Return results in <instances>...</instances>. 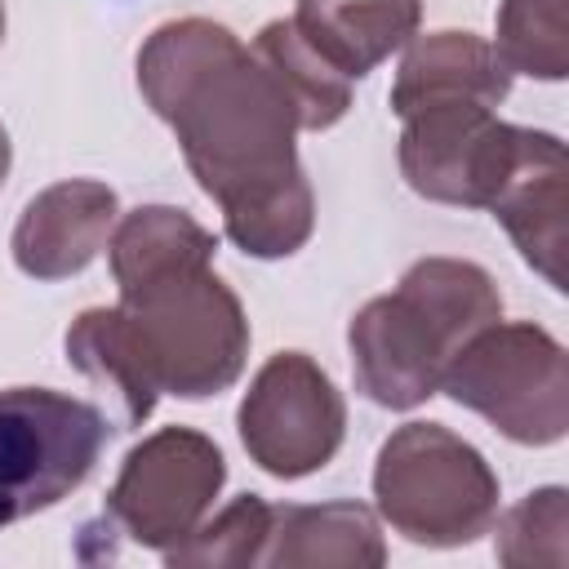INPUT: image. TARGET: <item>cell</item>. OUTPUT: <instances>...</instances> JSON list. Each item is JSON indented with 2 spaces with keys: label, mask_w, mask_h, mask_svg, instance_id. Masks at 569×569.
Returning <instances> with one entry per match:
<instances>
[{
  "label": "cell",
  "mask_w": 569,
  "mask_h": 569,
  "mask_svg": "<svg viewBox=\"0 0 569 569\" xmlns=\"http://www.w3.org/2000/svg\"><path fill=\"white\" fill-rule=\"evenodd\" d=\"M138 89L173 129L227 240L289 258L311 240L316 196L298 160V111L240 36L213 18L160 22L138 49Z\"/></svg>",
  "instance_id": "cell-1"
},
{
  "label": "cell",
  "mask_w": 569,
  "mask_h": 569,
  "mask_svg": "<svg viewBox=\"0 0 569 569\" xmlns=\"http://www.w3.org/2000/svg\"><path fill=\"white\" fill-rule=\"evenodd\" d=\"M493 320H502V293L480 262L418 258L347 325L356 391L382 409H418L440 391L453 351Z\"/></svg>",
  "instance_id": "cell-2"
},
{
  "label": "cell",
  "mask_w": 569,
  "mask_h": 569,
  "mask_svg": "<svg viewBox=\"0 0 569 569\" xmlns=\"http://www.w3.org/2000/svg\"><path fill=\"white\" fill-rule=\"evenodd\" d=\"M120 311L160 396L209 400L240 382L249 360V320L213 262L178 267L124 289Z\"/></svg>",
  "instance_id": "cell-3"
},
{
  "label": "cell",
  "mask_w": 569,
  "mask_h": 569,
  "mask_svg": "<svg viewBox=\"0 0 569 569\" xmlns=\"http://www.w3.org/2000/svg\"><path fill=\"white\" fill-rule=\"evenodd\" d=\"M378 516L418 547H467L493 529L498 476L445 422L396 427L373 462Z\"/></svg>",
  "instance_id": "cell-4"
},
{
  "label": "cell",
  "mask_w": 569,
  "mask_h": 569,
  "mask_svg": "<svg viewBox=\"0 0 569 569\" xmlns=\"http://www.w3.org/2000/svg\"><path fill=\"white\" fill-rule=\"evenodd\" d=\"M440 391L516 445H556L569 431V360L533 320H493L445 365Z\"/></svg>",
  "instance_id": "cell-5"
},
{
  "label": "cell",
  "mask_w": 569,
  "mask_h": 569,
  "mask_svg": "<svg viewBox=\"0 0 569 569\" xmlns=\"http://www.w3.org/2000/svg\"><path fill=\"white\" fill-rule=\"evenodd\" d=\"M111 422L53 387L0 391V529L71 498L98 467Z\"/></svg>",
  "instance_id": "cell-6"
},
{
  "label": "cell",
  "mask_w": 569,
  "mask_h": 569,
  "mask_svg": "<svg viewBox=\"0 0 569 569\" xmlns=\"http://www.w3.org/2000/svg\"><path fill=\"white\" fill-rule=\"evenodd\" d=\"M222 485L227 458L204 431L160 427L124 453L102 507V525L124 533L133 547L164 556L209 516Z\"/></svg>",
  "instance_id": "cell-7"
},
{
  "label": "cell",
  "mask_w": 569,
  "mask_h": 569,
  "mask_svg": "<svg viewBox=\"0 0 569 569\" xmlns=\"http://www.w3.org/2000/svg\"><path fill=\"white\" fill-rule=\"evenodd\" d=\"M236 431L267 476L302 480L333 462L347 436V400L307 351H276L249 382Z\"/></svg>",
  "instance_id": "cell-8"
},
{
  "label": "cell",
  "mask_w": 569,
  "mask_h": 569,
  "mask_svg": "<svg viewBox=\"0 0 569 569\" xmlns=\"http://www.w3.org/2000/svg\"><path fill=\"white\" fill-rule=\"evenodd\" d=\"M400 173L436 204L489 209L493 191L516 169L529 129L507 124L480 102H436L400 116Z\"/></svg>",
  "instance_id": "cell-9"
},
{
  "label": "cell",
  "mask_w": 569,
  "mask_h": 569,
  "mask_svg": "<svg viewBox=\"0 0 569 569\" xmlns=\"http://www.w3.org/2000/svg\"><path fill=\"white\" fill-rule=\"evenodd\" d=\"M120 200L98 178H67L36 191L13 227V262L31 280H67L80 276L107 244L116 227Z\"/></svg>",
  "instance_id": "cell-10"
},
{
  "label": "cell",
  "mask_w": 569,
  "mask_h": 569,
  "mask_svg": "<svg viewBox=\"0 0 569 569\" xmlns=\"http://www.w3.org/2000/svg\"><path fill=\"white\" fill-rule=\"evenodd\" d=\"M489 213L507 227L520 258L551 284L565 289V142L529 129V142L493 191Z\"/></svg>",
  "instance_id": "cell-11"
},
{
  "label": "cell",
  "mask_w": 569,
  "mask_h": 569,
  "mask_svg": "<svg viewBox=\"0 0 569 569\" xmlns=\"http://www.w3.org/2000/svg\"><path fill=\"white\" fill-rule=\"evenodd\" d=\"M511 67L476 31H427L405 44L400 71L391 80V111L409 116L436 102H480L498 107L511 93Z\"/></svg>",
  "instance_id": "cell-12"
},
{
  "label": "cell",
  "mask_w": 569,
  "mask_h": 569,
  "mask_svg": "<svg viewBox=\"0 0 569 569\" xmlns=\"http://www.w3.org/2000/svg\"><path fill=\"white\" fill-rule=\"evenodd\" d=\"M271 569H378L387 565V542L378 516L356 502H316V507H271V533L262 547Z\"/></svg>",
  "instance_id": "cell-13"
},
{
  "label": "cell",
  "mask_w": 569,
  "mask_h": 569,
  "mask_svg": "<svg viewBox=\"0 0 569 569\" xmlns=\"http://www.w3.org/2000/svg\"><path fill=\"white\" fill-rule=\"evenodd\" d=\"M62 347H67V365L76 373H84L89 387L102 396L107 422L116 431H133V427H142L151 418L160 391H156V382L147 373V360H142V351L133 342V329H129L120 302L80 311L71 320Z\"/></svg>",
  "instance_id": "cell-14"
},
{
  "label": "cell",
  "mask_w": 569,
  "mask_h": 569,
  "mask_svg": "<svg viewBox=\"0 0 569 569\" xmlns=\"http://www.w3.org/2000/svg\"><path fill=\"white\" fill-rule=\"evenodd\" d=\"M293 22L347 80H365L418 36L422 0H298Z\"/></svg>",
  "instance_id": "cell-15"
},
{
  "label": "cell",
  "mask_w": 569,
  "mask_h": 569,
  "mask_svg": "<svg viewBox=\"0 0 569 569\" xmlns=\"http://www.w3.org/2000/svg\"><path fill=\"white\" fill-rule=\"evenodd\" d=\"M213 253H218V236L173 204H138L107 236V262L120 293L164 271L213 262Z\"/></svg>",
  "instance_id": "cell-16"
},
{
  "label": "cell",
  "mask_w": 569,
  "mask_h": 569,
  "mask_svg": "<svg viewBox=\"0 0 569 569\" xmlns=\"http://www.w3.org/2000/svg\"><path fill=\"white\" fill-rule=\"evenodd\" d=\"M258 62L276 76V84L284 89V98L298 111V129H329L351 111V80L298 31L293 18H271L253 44Z\"/></svg>",
  "instance_id": "cell-17"
},
{
  "label": "cell",
  "mask_w": 569,
  "mask_h": 569,
  "mask_svg": "<svg viewBox=\"0 0 569 569\" xmlns=\"http://www.w3.org/2000/svg\"><path fill=\"white\" fill-rule=\"evenodd\" d=\"M493 31V49L511 71L547 84L569 76V0H502Z\"/></svg>",
  "instance_id": "cell-18"
},
{
  "label": "cell",
  "mask_w": 569,
  "mask_h": 569,
  "mask_svg": "<svg viewBox=\"0 0 569 569\" xmlns=\"http://www.w3.org/2000/svg\"><path fill=\"white\" fill-rule=\"evenodd\" d=\"M271 533V502L258 493L231 498L213 520H200L178 547L164 551V565L173 569H240L262 565V547Z\"/></svg>",
  "instance_id": "cell-19"
},
{
  "label": "cell",
  "mask_w": 569,
  "mask_h": 569,
  "mask_svg": "<svg viewBox=\"0 0 569 569\" xmlns=\"http://www.w3.org/2000/svg\"><path fill=\"white\" fill-rule=\"evenodd\" d=\"M493 556L511 569H533V565L565 569V560H569V493L560 485H542V489L525 493L498 520Z\"/></svg>",
  "instance_id": "cell-20"
},
{
  "label": "cell",
  "mask_w": 569,
  "mask_h": 569,
  "mask_svg": "<svg viewBox=\"0 0 569 569\" xmlns=\"http://www.w3.org/2000/svg\"><path fill=\"white\" fill-rule=\"evenodd\" d=\"M9 160H13V147H9L4 124H0V187H4V178H9Z\"/></svg>",
  "instance_id": "cell-21"
},
{
  "label": "cell",
  "mask_w": 569,
  "mask_h": 569,
  "mask_svg": "<svg viewBox=\"0 0 569 569\" xmlns=\"http://www.w3.org/2000/svg\"><path fill=\"white\" fill-rule=\"evenodd\" d=\"M0 40H4V0H0Z\"/></svg>",
  "instance_id": "cell-22"
}]
</instances>
